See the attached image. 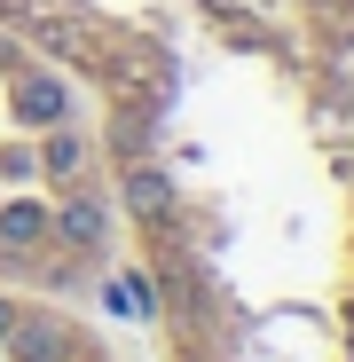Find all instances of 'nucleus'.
I'll return each instance as SVG.
<instances>
[{
  "mask_svg": "<svg viewBox=\"0 0 354 362\" xmlns=\"http://www.w3.org/2000/svg\"><path fill=\"white\" fill-rule=\"evenodd\" d=\"M64 110H71L64 79H47V71L16 79V118H24V127H64Z\"/></svg>",
  "mask_w": 354,
  "mask_h": 362,
  "instance_id": "f257e3e1",
  "label": "nucleus"
},
{
  "mask_svg": "<svg viewBox=\"0 0 354 362\" xmlns=\"http://www.w3.org/2000/svg\"><path fill=\"white\" fill-rule=\"evenodd\" d=\"M47 228L64 236V245H79V252H87V245H102V228H110V213H102V197H64V205L47 213Z\"/></svg>",
  "mask_w": 354,
  "mask_h": 362,
  "instance_id": "f03ea898",
  "label": "nucleus"
},
{
  "mask_svg": "<svg viewBox=\"0 0 354 362\" xmlns=\"http://www.w3.org/2000/svg\"><path fill=\"white\" fill-rule=\"evenodd\" d=\"M40 236H47V205L40 197H8V205H0V245H8V252H32Z\"/></svg>",
  "mask_w": 354,
  "mask_h": 362,
  "instance_id": "7ed1b4c3",
  "label": "nucleus"
},
{
  "mask_svg": "<svg viewBox=\"0 0 354 362\" xmlns=\"http://www.w3.org/2000/svg\"><path fill=\"white\" fill-rule=\"evenodd\" d=\"M8 354H16V362H64V354H71V339H64V323H24V315H16Z\"/></svg>",
  "mask_w": 354,
  "mask_h": 362,
  "instance_id": "20e7f679",
  "label": "nucleus"
},
{
  "mask_svg": "<svg viewBox=\"0 0 354 362\" xmlns=\"http://www.w3.org/2000/svg\"><path fill=\"white\" fill-rule=\"evenodd\" d=\"M126 205H134L142 221H165V213H173V181H165L158 165H134V173H126Z\"/></svg>",
  "mask_w": 354,
  "mask_h": 362,
  "instance_id": "39448f33",
  "label": "nucleus"
},
{
  "mask_svg": "<svg viewBox=\"0 0 354 362\" xmlns=\"http://www.w3.org/2000/svg\"><path fill=\"white\" fill-rule=\"evenodd\" d=\"M40 165H47L55 181H71V173L87 165V142H79V134H47V150H40Z\"/></svg>",
  "mask_w": 354,
  "mask_h": 362,
  "instance_id": "423d86ee",
  "label": "nucleus"
},
{
  "mask_svg": "<svg viewBox=\"0 0 354 362\" xmlns=\"http://www.w3.org/2000/svg\"><path fill=\"white\" fill-rule=\"evenodd\" d=\"M8 331H16V308H8V299H0V346H8Z\"/></svg>",
  "mask_w": 354,
  "mask_h": 362,
  "instance_id": "0eeeda50",
  "label": "nucleus"
},
{
  "mask_svg": "<svg viewBox=\"0 0 354 362\" xmlns=\"http://www.w3.org/2000/svg\"><path fill=\"white\" fill-rule=\"evenodd\" d=\"M0 64H8V47H0Z\"/></svg>",
  "mask_w": 354,
  "mask_h": 362,
  "instance_id": "6e6552de",
  "label": "nucleus"
}]
</instances>
